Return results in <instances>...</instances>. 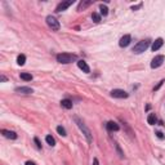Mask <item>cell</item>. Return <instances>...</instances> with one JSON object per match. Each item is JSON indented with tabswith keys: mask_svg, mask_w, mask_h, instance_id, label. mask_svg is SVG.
Instances as JSON below:
<instances>
[{
	"mask_svg": "<svg viewBox=\"0 0 165 165\" xmlns=\"http://www.w3.org/2000/svg\"><path fill=\"white\" fill-rule=\"evenodd\" d=\"M74 120H75L76 125L79 126V129H80V130L83 131V134L85 135V138H87L88 143H92V142H93V137H92V131L89 130V128H88V126L85 125L84 123H83V120H80V119H79L78 116H74Z\"/></svg>",
	"mask_w": 165,
	"mask_h": 165,
	"instance_id": "1",
	"label": "cell"
},
{
	"mask_svg": "<svg viewBox=\"0 0 165 165\" xmlns=\"http://www.w3.org/2000/svg\"><path fill=\"white\" fill-rule=\"evenodd\" d=\"M57 62L59 63H63V64H67L71 63L74 61H78V56L76 54H70V53H59L57 54Z\"/></svg>",
	"mask_w": 165,
	"mask_h": 165,
	"instance_id": "2",
	"label": "cell"
},
{
	"mask_svg": "<svg viewBox=\"0 0 165 165\" xmlns=\"http://www.w3.org/2000/svg\"><path fill=\"white\" fill-rule=\"evenodd\" d=\"M150 44H151V40H150V39L141 40L139 43H137V44L134 45V48H133V52H134L135 54L143 53L145 51H147V48L150 47Z\"/></svg>",
	"mask_w": 165,
	"mask_h": 165,
	"instance_id": "3",
	"label": "cell"
},
{
	"mask_svg": "<svg viewBox=\"0 0 165 165\" xmlns=\"http://www.w3.org/2000/svg\"><path fill=\"white\" fill-rule=\"evenodd\" d=\"M47 25L49 26V27H51L53 31H58L59 28H61L59 22L57 21V18L53 17V16H48V17H47Z\"/></svg>",
	"mask_w": 165,
	"mask_h": 165,
	"instance_id": "4",
	"label": "cell"
},
{
	"mask_svg": "<svg viewBox=\"0 0 165 165\" xmlns=\"http://www.w3.org/2000/svg\"><path fill=\"white\" fill-rule=\"evenodd\" d=\"M164 56H155V58L151 61V68H157V67H160L162 63H164Z\"/></svg>",
	"mask_w": 165,
	"mask_h": 165,
	"instance_id": "5",
	"label": "cell"
},
{
	"mask_svg": "<svg viewBox=\"0 0 165 165\" xmlns=\"http://www.w3.org/2000/svg\"><path fill=\"white\" fill-rule=\"evenodd\" d=\"M111 97H114V98H128L129 94L123 89H114V90H111Z\"/></svg>",
	"mask_w": 165,
	"mask_h": 165,
	"instance_id": "6",
	"label": "cell"
},
{
	"mask_svg": "<svg viewBox=\"0 0 165 165\" xmlns=\"http://www.w3.org/2000/svg\"><path fill=\"white\" fill-rule=\"evenodd\" d=\"M72 4H74V0H68V1H62V3H59L58 5H57L56 12H57V13H59V12L66 11V9H67L68 7H71Z\"/></svg>",
	"mask_w": 165,
	"mask_h": 165,
	"instance_id": "7",
	"label": "cell"
},
{
	"mask_svg": "<svg viewBox=\"0 0 165 165\" xmlns=\"http://www.w3.org/2000/svg\"><path fill=\"white\" fill-rule=\"evenodd\" d=\"M14 90L17 93H20V94H32L34 93V89L30 87H17Z\"/></svg>",
	"mask_w": 165,
	"mask_h": 165,
	"instance_id": "8",
	"label": "cell"
},
{
	"mask_svg": "<svg viewBox=\"0 0 165 165\" xmlns=\"http://www.w3.org/2000/svg\"><path fill=\"white\" fill-rule=\"evenodd\" d=\"M130 41H131L130 35H124V36L120 39V41H119V45H120L121 48H126L129 44H130Z\"/></svg>",
	"mask_w": 165,
	"mask_h": 165,
	"instance_id": "9",
	"label": "cell"
},
{
	"mask_svg": "<svg viewBox=\"0 0 165 165\" xmlns=\"http://www.w3.org/2000/svg\"><path fill=\"white\" fill-rule=\"evenodd\" d=\"M78 67L80 68V70L84 71L85 74L90 72V68H89V66H88V63L85 61H83V59H79V61H78Z\"/></svg>",
	"mask_w": 165,
	"mask_h": 165,
	"instance_id": "10",
	"label": "cell"
},
{
	"mask_svg": "<svg viewBox=\"0 0 165 165\" xmlns=\"http://www.w3.org/2000/svg\"><path fill=\"white\" fill-rule=\"evenodd\" d=\"M162 44H164V40L161 39V37H159V39H156L154 43H152V45H151V49L154 52H156V51H159L160 48L162 47Z\"/></svg>",
	"mask_w": 165,
	"mask_h": 165,
	"instance_id": "11",
	"label": "cell"
},
{
	"mask_svg": "<svg viewBox=\"0 0 165 165\" xmlns=\"http://www.w3.org/2000/svg\"><path fill=\"white\" fill-rule=\"evenodd\" d=\"M1 133H3V135L5 138H9V139H17V133H16V131L4 129V130H1Z\"/></svg>",
	"mask_w": 165,
	"mask_h": 165,
	"instance_id": "12",
	"label": "cell"
},
{
	"mask_svg": "<svg viewBox=\"0 0 165 165\" xmlns=\"http://www.w3.org/2000/svg\"><path fill=\"white\" fill-rule=\"evenodd\" d=\"M106 128H107V130H110V131H118L119 129H120V126L115 123V121H108V123L106 124Z\"/></svg>",
	"mask_w": 165,
	"mask_h": 165,
	"instance_id": "13",
	"label": "cell"
},
{
	"mask_svg": "<svg viewBox=\"0 0 165 165\" xmlns=\"http://www.w3.org/2000/svg\"><path fill=\"white\" fill-rule=\"evenodd\" d=\"M93 4L92 0H88V1H80L79 3V7H78V11L81 12V11H84V9H87L88 7H90Z\"/></svg>",
	"mask_w": 165,
	"mask_h": 165,
	"instance_id": "14",
	"label": "cell"
},
{
	"mask_svg": "<svg viewBox=\"0 0 165 165\" xmlns=\"http://www.w3.org/2000/svg\"><path fill=\"white\" fill-rule=\"evenodd\" d=\"M61 106L66 110H70V108H72V101H70V99H62Z\"/></svg>",
	"mask_w": 165,
	"mask_h": 165,
	"instance_id": "15",
	"label": "cell"
},
{
	"mask_svg": "<svg viewBox=\"0 0 165 165\" xmlns=\"http://www.w3.org/2000/svg\"><path fill=\"white\" fill-rule=\"evenodd\" d=\"M147 121L150 125H155V124L157 123V118H156V115L155 114H150L148 115V118H147Z\"/></svg>",
	"mask_w": 165,
	"mask_h": 165,
	"instance_id": "16",
	"label": "cell"
},
{
	"mask_svg": "<svg viewBox=\"0 0 165 165\" xmlns=\"http://www.w3.org/2000/svg\"><path fill=\"white\" fill-rule=\"evenodd\" d=\"M20 76H21V79L25 80V81H31V80H32V75L28 74V72H22Z\"/></svg>",
	"mask_w": 165,
	"mask_h": 165,
	"instance_id": "17",
	"label": "cell"
},
{
	"mask_svg": "<svg viewBox=\"0 0 165 165\" xmlns=\"http://www.w3.org/2000/svg\"><path fill=\"white\" fill-rule=\"evenodd\" d=\"M26 62V56L25 54H20V56L17 57V63L20 64V66H23Z\"/></svg>",
	"mask_w": 165,
	"mask_h": 165,
	"instance_id": "18",
	"label": "cell"
},
{
	"mask_svg": "<svg viewBox=\"0 0 165 165\" xmlns=\"http://www.w3.org/2000/svg\"><path fill=\"white\" fill-rule=\"evenodd\" d=\"M57 131H58V134L62 135V137H66V135H67V133H66V129H64L62 125L57 126Z\"/></svg>",
	"mask_w": 165,
	"mask_h": 165,
	"instance_id": "19",
	"label": "cell"
},
{
	"mask_svg": "<svg viewBox=\"0 0 165 165\" xmlns=\"http://www.w3.org/2000/svg\"><path fill=\"white\" fill-rule=\"evenodd\" d=\"M45 141H47V143L49 146H52V147L56 145V141H54V138L52 137V135H47V137H45Z\"/></svg>",
	"mask_w": 165,
	"mask_h": 165,
	"instance_id": "20",
	"label": "cell"
},
{
	"mask_svg": "<svg viewBox=\"0 0 165 165\" xmlns=\"http://www.w3.org/2000/svg\"><path fill=\"white\" fill-rule=\"evenodd\" d=\"M99 11H101L102 16H107V14H108V8H107L106 5H103V4H101V5H99Z\"/></svg>",
	"mask_w": 165,
	"mask_h": 165,
	"instance_id": "21",
	"label": "cell"
},
{
	"mask_svg": "<svg viewBox=\"0 0 165 165\" xmlns=\"http://www.w3.org/2000/svg\"><path fill=\"white\" fill-rule=\"evenodd\" d=\"M92 20H93V21H94V22H95V23H98V22H101V16H99V14H98V13H95V12H94V13H93V14H92Z\"/></svg>",
	"mask_w": 165,
	"mask_h": 165,
	"instance_id": "22",
	"label": "cell"
},
{
	"mask_svg": "<svg viewBox=\"0 0 165 165\" xmlns=\"http://www.w3.org/2000/svg\"><path fill=\"white\" fill-rule=\"evenodd\" d=\"M115 148H116V151H118V154H119V156L121 157V159H124V152L121 151V148H120V146L118 145V143H115Z\"/></svg>",
	"mask_w": 165,
	"mask_h": 165,
	"instance_id": "23",
	"label": "cell"
},
{
	"mask_svg": "<svg viewBox=\"0 0 165 165\" xmlns=\"http://www.w3.org/2000/svg\"><path fill=\"white\" fill-rule=\"evenodd\" d=\"M162 83H165V81H164V80H161V81H160L159 84H157V85H156V87H155V88H154V92H157V90H159V89H160V87H161V85H162Z\"/></svg>",
	"mask_w": 165,
	"mask_h": 165,
	"instance_id": "24",
	"label": "cell"
},
{
	"mask_svg": "<svg viewBox=\"0 0 165 165\" xmlns=\"http://www.w3.org/2000/svg\"><path fill=\"white\" fill-rule=\"evenodd\" d=\"M34 141H35V143H36V147H37V148H41V143H40L39 138L35 137V138H34Z\"/></svg>",
	"mask_w": 165,
	"mask_h": 165,
	"instance_id": "25",
	"label": "cell"
},
{
	"mask_svg": "<svg viewBox=\"0 0 165 165\" xmlns=\"http://www.w3.org/2000/svg\"><path fill=\"white\" fill-rule=\"evenodd\" d=\"M141 7H142V3H139L138 5H133L131 7V11H137V9H139Z\"/></svg>",
	"mask_w": 165,
	"mask_h": 165,
	"instance_id": "26",
	"label": "cell"
},
{
	"mask_svg": "<svg viewBox=\"0 0 165 165\" xmlns=\"http://www.w3.org/2000/svg\"><path fill=\"white\" fill-rule=\"evenodd\" d=\"M0 81H1V83H4V81H7V78L4 75H1L0 76Z\"/></svg>",
	"mask_w": 165,
	"mask_h": 165,
	"instance_id": "27",
	"label": "cell"
},
{
	"mask_svg": "<svg viewBox=\"0 0 165 165\" xmlns=\"http://www.w3.org/2000/svg\"><path fill=\"white\" fill-rule=\"evenodd\" d=\"M156 135H157L159 138H164V135H162L161 131H156Z\"/></svg>",
	"mask_w": 165,
	"mask_h": 165,
	"instance_id": "28",
	"label": "cell"
},
{
	"mask_svg": "<svg viewBox=\"0 0 165 165\" xmlns=\"http://www.w3.org/2000/svg\"><path fill=\"white\" fill-rule=\"evenodd\" d=\"M93 165H99V162H98V159L95 157L94 160H93Z\"/></svg>",
	"mask_w": 165,
	"mask_h": 165,
	"instance_id": "29",
	"label": "cell"
},
{
	"mask_svg": "<svg viewBox=\"0 0 165 165\" xmlns=\"http://www.w3.org/2000/svg\"><path fill=\"white\" fill-rule=\"evenodd\" d=\"M25 165H36V164H35L34 161H26V164H25Z\"/></svg>",
	"mask_w": 165,
	"mask_h": 165,
	"instance_id": "30",
	"label": "cell"
}]
</instances>
